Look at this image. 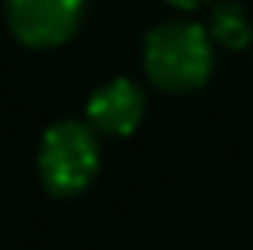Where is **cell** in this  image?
<instances>
[{"label":"cell","instance_id":"6da1fadb","mask_svg":"<svg viewBox=\"0 0 253 250\" xmlns=\"http://www.w3.org/2000/svg\"><path fill=\"white\" fill-rule=\"evenodd\" d=\"M215 68L211 36L196 23H164L144 42V71L167 93H189L209 81Z\"/></svg>","mask_w":253,"mask_h":250},{"label":"cell","instance_id":"7a4b0ae2","mask_svg":"<svg viewBox=\"0 0 253 250\" xmlns=\"http://www.w3.org/2000/svg\"><path fill=\"white\" fill-rule=\"evenodd\" d=\"M99 170L96 128L86 122H55L39 144V176L55 196H77Z\"/></svg>","mask_w":253,"mask_h":250},{"label":"cell","instance_id":"3957f363","mask_svg":"<svg viewBox=\"0 0 253 250\" xmlns=\"http://www.w3.org/2000/svg\"><path fill=\"white\" fill-rule=\"evenodd\" d=\"M86 0H6V23L29 48H55L77 32Z\"/></svg>","mask_w":253,"mask_h":250},{"label":"cell","instance_id":"277c9868","mask_svg":"<svg viewBox=\"0 0 253 250\" xmlns=\"http://www.w3.org/2000/svg\"><path fill=\"white\" fill-rule=\"evenodd\" d=\"M86 119L103 135H119V138L131 135L144 119L141 87L128 77H116V81L103 83L86 103Z\"/></svg>","mask_w":253,"mask_h":250},{"label":"cell","instance_id":"5b68a950","mask_svg":"<svg viewBox=\"0 0 253 250\" xmlns=\"http://www.w3.org/2000/svg\"><path fill=\"white\" fill-rule=\"evenodd\" d=\"M209 36L215 42H221L224 48H247L250 36H253V26L247 19V13L241 10L237 3H218L215 13H211V23H209Z\"/></svg>","mask_w":253,"mask_h":250},{"label":"cell","instance_id":"8992f818","mask_svg":"<svg viewBox=\"0 0 253 250\" xmlns=\"http://www.w3.org/2000/svg\"><path fill=\"white\" fill-rule=\"evenodd\" d=\"M167 3H173V6H179V10H196V6H202L205 0H167Z\"/></svg>","mask_w":253,"mask_h":250}]
</instances>
